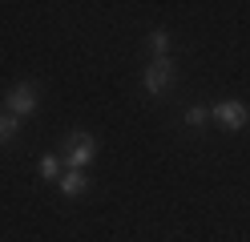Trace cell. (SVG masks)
<instances>
[{
    "mask_svg": "<svg viewBox=\"0 0 250 242\" xmlns=\"http://www.w3.org/2000/svg\"><path fill=\"white\" fill-rule=\"evenodd\" d=\"M93 157H97V141H93L89 133H73L69 150H65V170H85Z\"/></svg>",
    "mask_w": 250,
    "mask_h": 242,
    "instance_id": "cell-1",
    "label": "cell"
},
{
    "mask_svg": "<svg viewBox=\"0 0 250 242\" xmlns=\"http://www.w3.org/2000/svg\"><path fill=\"white\" fill-rule=\"evenodd\" d=\"M8 113L12 117H33L37 113V89L33 85H17L8 93Z\"/></svg>",
    "mask_w": 250,
    "mask_h": 242,
    "instance_id": "cell-3",
    "label": "cell"
},
{
    "mask_svg": "<svg viewBox=\"0 0 250 242\" xmlns=\"http://www.w3.org/2000/svg\"><path fill=\"white\" fill-rule=\"evenodd\" d=\"M210 113H214V121H218V125H226V129H242V125L250 121V113H246L242 101H218Z\"/></svg>",
    "mask_w": 250,
    "mask_h": 242,
    "instance_id": "cell-2",
    "label": "cell"
},
{
    "mask_svg": "<svg viewBox=\"0 0 250 242\" xmlns=\"http://www.w3.org/2000/svg\"><path fill=\"white\" fill-rule=\"evenodd\" d=\"M85 190H89V182H85L81 170H69L61 177V194H69V198H77V194H85Z\"/></svg>",
    "mask_w": 250,
    "mask_h": 242,
    "instance_id": "cell-5",
    "label": "cell"
},
{
    "mask_svg": "<svg viewBox=\"0 0 250 242\" xmlns=\"http://www.w3.org/2000/svg\"><path fill=\"white\" fill-rule=\"evenodd\" d=\"M149 48H153V57H166V48H169V37L158 28V32H149Z\"/></svg>",
    "mask_w": 250,
    "mask_h": 242,
    "instance_id": "cell-8",
    "label": "cell"
},
{
    "mask_svg": "<svg viewBox=\"0 0 250 242\" xmlns=\"http://www.w3.org/2000/svg\"><path fill=\"white\" fill-rule=\"evenodd\" d=\"M41 177H49V182H57V177H61V157L44 154V157H41Z\"/></svg>",
    "mask_w": 250,
    "mask_h": 242,
    "instance_id": "cell-7",
    "label": "cell"
},
{
    "mask_svg": "<svg viewBox=\"0 0 250 242\" xmlns=\"http://www.w3.org/2000/svg\"><path fill=\"white\" fill-rule=\"evenodd\" d=\"M17 129H21V117H12V113H0V145L17 137Z\"/></svg>",
    "mask_w": 250,
    "mask_h": 242,
    "instance_id": "cell-6",
    "label": "cell"
},
{
    "mask_svg": "<svg viewBox=\"0 0 250 242\" xmlns=\"http://www.w3.org/2000/svg\"><path fill=\"white\" fill-rule=\"evenodd\" d=\"M169 73H174V65H169L166 57H153V65L146 69V89L149 93H162L169 85Z\"/></svg>",
    "mask_w": 250,
    "mask_h": 242,
    "instance_id": "cell-4",
    "label": "cell"
},
{
    "mask_svg": "<svg viewBox=\"0 0 250 242\" xmlns=\"http://www.w3.org/2000/svg\"><path fill=\"white\" fill-rule=\"evenodd\" d=\"M206 117H210V109H202V105H194L190 113H186V125H202Z\"/></svg>",
    "mask_w": 250,
    "mask_h": 242,
    "instance_id": "cell-9",
    "label": "cell"
}]
</instances>
